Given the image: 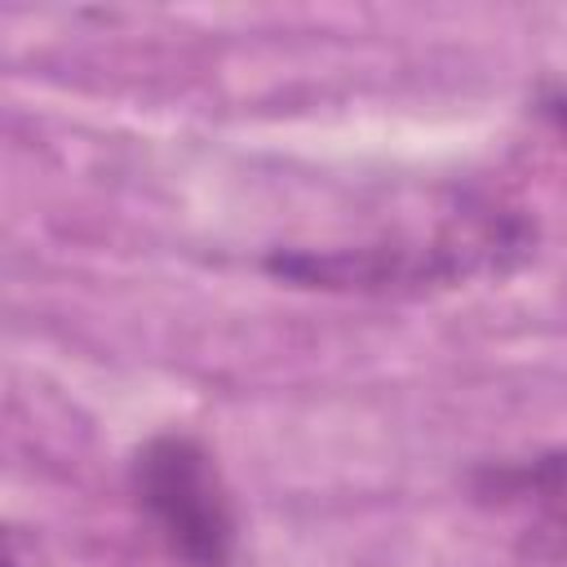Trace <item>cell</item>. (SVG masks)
Instances as JSON below:
<instances>
[{
	"instance_id": "6da1fadb",
	"label": "cell",
	"mask_w": 567,
	"mask_h": 567,
	"mask_svg": "<svg viewBox=\"0 0 567 567\" xmlns=\"http://www.w3.org/2000/svg\"><path fill=\"white\" fill-rule=\"evenodd\" d=\"M536 244L523 213L492 199H461L430 239H381L354 248H279L266 257L275 279L332 292H416L474 275H505Z\"/></svg>"
},
{
	"instance_id": "7a4b0ae2",
	"label": "cell",
	"mask_w": 567,
	"mask_h": 567,
	"mask_svg": "<svg viewBox=\"0 0 567 567\" xmlns=\"http://www.w3.org/2000/svg\"><path fill=\"white\" fill-rule=\"evenodd\" d=\"M128 487L182 567H230L235 563V505L221 483L213 452L190 434H155L133 452Z\"/></svg>"
},
{
	"instance_id": "3957f363",
	"label": "cell",
	"mask_w": 567,
	"mask_h": 567,
	"mask_svg": "<svg viewBox=\"0 0 567 567\" xmlns=\"http://www.w3.org/2000/svg\"><path fill=\"white\" fill-rule=\"evenodd\" d=\"M474 496L523 518V549L532 558L567 567V447L483 465Z\"/></svg>"
},
{
	"instance_id": "277c9868",
	"label": "cell",
	"mask_w": 567,
	"mask_h": 567,
	"mask_svg": "<svg viewBox=\"0 0 567 567\" xmlns=\"http://www.w3.org/2000/svg\"><path fill=\"white\" fill-rule=\"evenodd\" d=\"M540 111H545V120L567 137V89H549V93L540 97Z\"/></svg>"
}]
</instances>
